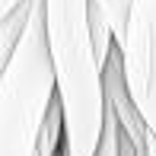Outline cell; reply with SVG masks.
Segmentation results:
<instances>
[{
  "label": "cell",
  "instance_id": "7",
  "mask_svg": "<svg viewBox=\"0 0 156 156\" xmlns=\"http://www.w3.org/2000/svg\"><path fill=\"white\" fill-rule=\"evenodd\" d=\"M0 70H3V64H0Z\"/></svg>",
  "mask_w": 156,
  "mask_h": 156
},
{
  "label": "cell",
  "instance_id": "4",
  "mask_svg": "<svg viewBox=\"0 0 156 156\" xmlns=\"http://www.w3.org/2000/svg\"><path fill=\"white\" fill-rule=\"evenodd\" d=\"M89 3L105 16V23H108V29H112V38H115V48H118V41H121V35H124L127 13H131V0H89Z\"/></svg>",
  "mask_w": 156,
  "mask_h": 156
},
{
  "label": "cell",
  "instance_id": "6",
  "mask_svg": "<svg viewBox=\"0 0 156 156\" xmlns=\"http://www.w3.org/2000/svg\"><path fill=\"white\" fill-rule=\"evenodd\" d=\"M19 3H23V0H0V23H3V19H6V16H10V13H13V10H16V6H19Z\"/></svg>",
  "mask_w": 156,
  "mask_h": 156
},
{
  "label": "cell",
  "instance_id": "3",
  "mask_svg": "<svg viewBox=\"0 0 156 156\" xmlns=\"http://www.w3.org/2000/svg\"><path fill=\"white\" fill-rule=\"evenodd\" d=\"M118 58L131 105L156 140V0H131Z\"/></svg>",
  "mask_w": 156,
  "mask_h": 156
},
{
  "label": "cell",
  "instance_id": "1",
  "mask_svg": "<svg viewBox=\"0 0 156 156\" xmlns=\"http://www.w3.org/2000/svg\"><path fill=\"white\" fill-rule=\"evenodd\" d=\"M54 96L64 118V156H96L105 127V83L89 38V0H41Z\"/></svg>",
  "mask_w": 156,
  "mask_h": 156
},
{
  "label": "cell",
  "instance_id": "2",
  "mask_svg": "<svg viewBox=\"0 0 156 156\" xmlns=\"http://www.w3.org/2000/svg\"><path fill=\"white\" fill-rule=\"evenodd\" d=\"M54 102V70L45 41V3L29 0L23 35L0 70V156H35Z\"/></svg>",
  "mask_w": 156,
  "mask_h": 156
},
{
  "label": "cell",
  "instance_id": "5",
  "mask_svg": "<svg viewBox=\"0 0 156 156\" xmlns=\"http://www.w3.org/2000/svg\"><path fill=\"white\" fill-rule=\"evenodd\" d=\"M61 156H64V150H61ZM96 156H121V127H118V118L112 112V105L105 112V127H102V140H99Z\"/></svg>",
  "mask_w": 156,
  "mask_h": 156
}]
</instances>
